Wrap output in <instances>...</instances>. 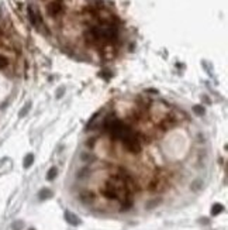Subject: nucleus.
<instances>
[{"label":"nucleus","instance_id":"10","mask_svg":"<svg viewBox=\"0 0 228 230\" xmlns=\"http://www.w3.org/2000/svg\"><path fill=\"white\" fill-rule=\"evenodd\" d=\"M56 175H58V169H56V167H52V168H49L47 172V179L48 181H52V179L56 178Z\"/></svg>","mask_w":228,"mask_h":230},{"label":"nucleus","instance_id":"20","mask_svg":"<svg viewBox=\"0 0 228 230\" xmlns=\"http://www.w3.org/2000/svg\"><path fill=\"white\" fill-rule=\"evenodd\" d=\"M93 146H94V139H90L87 141V147H93Z\"/></svg>","mask_w":228,"mask_h":230},{"label":"nucleus","instance_id":"19","mask_svg":"<svg viewBox=\"0 0 228 230\" xmlns=\"http://www.w3.org/2000/svg\"><path fill=\"white\" fill-rule=\"evenodd\" d=\"M82 160H85V161H92L93 157H90V155H85V154H83V155H82Z\"/></svg>","mask_w":228,"mask_h":230},{"label":"nucleus","instance_id":"3","mask_svg":"<svg viewBox=\"0 0 228 230\" xmlns=\"http://www.w3.org/2000/svg\"><path fill=\"white\" fill-rule=\"evenodd\" d=\"M177 124V117L173 116V114H168V116H165L163 119L161 120V124H159V127L162 128V130H169V128L175 127Z\"/></svg>","mask_w":228,"mask_h":230},{"label":"nucleus","instance_id":"13","mask_svg":"<svg viewBox=\"0 0 228 230\" xmlns=\"http://www.w3.org/2000/svg\"><path fill=\"white\" fill-rule=\"evenodd\" d=\"M23 227H24V222L23 220H16L11 224V230H23Z\"/></svg>","mask_w":228,"mask_h":230},{"label":"nucleus","instance_id":"2","mask_svg":"<svg viewBox=\"0 0 228 230\" xmlns=\"http://www.w3.org/2000/svg\"><path fill=\"white\" fill-rule=\"evenodd\" d=\"M123 144H124L125 150L130 151L131 154H138L142 150V146H141V141L138 139V135L135 133H133L131 135H128L125 140H123Z\"/></svg>","mask_w":228,"mask_h":230},{"label":"nucleus","instance_id":"7","mask_svg":"<svg viewBox=\"0 0 228 230\" xmlns=\"http://www.w3.org/2000/svg\"><path fill=\"white\" fill-rule=\"evenodd\" d=\"M52 191L48 189V188H42V189L40 191V194H38V198H40L41 201H47V199H49V198H52Z\"/></svg>","mask_w":228,"mask_h":230},{"label":"nucleus","instance_id":"1","mask_svg":"<svg viewBox=\"0 0 228 230\" xmlns=\"http://www.w3.org/2000/svg\"><path fill=\"white\" fill-rule=\"evenodd\" d=\"M104 130L107 132V134H110L111 139L114 140H125L128 135H131L134 133V130L130 127L128 124L125 121L120 120L118 117H116L114 114H110V116L106 117L103 124Z\"/></svg>","mask_w":228,"mask_h":230},{"label":"nucleus","instance_id":"6","mask_svg":"<svg viewBox=\"0 0 228 230\" xmlns=\"http://www.w3.org/2000/svg\"><path fill=\"white\" fill-rule=\"evenodd\" d=\"M80 199L82 202H85V203H92L94 201V194L90 192V191H83L80 194Z\"/></svg>","mask_w":228,"mask_h":230},{"label":"nucleus","instance_id":"12","mask_svg":"<svg viewBox=\"0 0 228 230\" xmlns=\"http://www.w3.org/2000/svg\"><path fill=\"white\" fill-rule=\"evenodd\" d=\"M30 109H31V103H26V105H24V107H23V109L19 112V117H20V119H23V117L26 116V114L30 112Z\"/></svg>","mask_w":228,"mask_h":230},{"label":"nucleus","instance_id":"11","mask_svg":"<svg viewBox=\"0 0 228 230\" xmlns=\"http://www.w3.org/2000/svg\"><path fill=\"white\" fill-rule=\"evenodd\" d=\"M201 188H203V181H201V179H194L193 184H191V191L197 192V191H200Z\"/></svg>","mask_w":228,"mask_h":230},{"label":"nucleus","instance_id":"21","mask_svg":"<svg viewBox=\"0 0 228 230\" xmlns=\"http://www.w3.org/2000/svg\"><path fill=\"white\" fill-rule=\"evenodd\" d=\"M28 230H35V229H28Z\"/></svg>","mask_w":228,"mask_h":230},{"label":"nucleus","instance_id":"5","mask_svg":"<svg viewBox=\"0 0 228 230\" xmlns=\"http://www.w3.org/2000/svg\"><path fill=\"white\" fill-rule=\"evenodd\" d=\"M63 216H65V220H66L69 224H72V226H79L82 223V220L77 217L75 213H72L70 210H65V213H63Z\"/></svg>","mask_w":228,"mask_h":230},{"label":"nucleus","instance_id":"18","mask_svg":"<svg viewBox=\"0 0 228 230\" xmlns=\"http://www.w3.org/2000/svg\"><path fill=\"white\" fill-rule=\"evenodd\" d=\"M199 222H200V224H208V223H210V219H207V217H200Z\"/></svg>","mask_w":228,"mask_h":230},{"label":"nucleus","instance_id":"16","mask_svg":"<svg viewBox=\"0 0 228 230\" xmlns=\"http://www.w3.org/2000/svg\"><path fill=\"white\" fill-rule=\"evenodd\" d=\"M99 114H100V110H99V112H96V113L93 114L92 117H90V120H89V123H87V126H86V128H90V126H92V123L96 120V117L99 116Z\"/></svg>","mask_w":228,"mask_h":230},{"label":"nucleus","instance_id":"15","mask_svg":"<svg viewBox=\"0 0 228 230\" xmlns=\"http://www.w3.org/2000/svg\"><path fill=\"white\" fill-rule=\"evenodd\" d=\"M193 110H194V113L199 114V116H203V114L206 113V109H204L203 106H194V107H193Z\"/></svg>","mask_w":228,"mask_h":230},{"label":"nucleus","instance_id":"17","mask_svg":"<svg viewBox=\"0 0 228 230\" xmlns=\"http://www.w3.org/2000/svg\"><path fill=\"white\" fill-rule=\"evenodd\" d=\"M159 203H161V199H156V201H151V202H149V203L147 205V208H148V209L155 208V206H158Z\"/></svg>","mask_w":228,"mask_h":230},{"label":"nucleus","instance_id":"14","mask_svg":"<svg viewBox=\"0 0 228 230\" xmlns=\"http://www.w3.org/2000/svg\"><path fill=\"white\" fill-rule=\"evenodd\" d=\"M9 65V59L6 58V57H3V55L0 54V69H3V68H6V66Z\"/></svg>","mask_w":228,"mask_h":230},{"label":"nucleus","instance_id":"4","mask_svg":"<svg viewBox=\"0 0 228 230\" xmlns=\"http://www.w3.org/2000/svg\"><path fill=\"white\" fill-rule=\"evenodd\" d=\"M165 185H166L165 179L161 178V176H156L155 179H152V181H151V184H149L148 188H149L151 192H159V191H162L163 188H165Z\"/></svg>","mask_w":228,"mask_h":230},{"label":"nucleus","instance_id":"8","mask_svg":"<svg viewBox=\"0 0 228 230\" xmlns=\"http://www.w3.org/2000/svg\"><path fill=\"white\" fill-rule=\"evenodd\" d=\"M33 162H34V154H27L26 157H24V161H23V167L26 169H28L31 165H33Z\"/></svg>","mask_w":228,"mask_h":230},{"label":"nucleus","instance_id":"9","mask_svg":"<svg viewBox=\"0 0 228 230\" xmlns=\"http://www.w3.org/2000/svg\"><path fill=\"white\" fill-rule=\"evenodd\" d=\"M223 210H224V206H223L221 203H214L213 206H211V215H213V216L220 215Z\"/></svg>","mask_w":228,"mask_h":230}]
</instances>
